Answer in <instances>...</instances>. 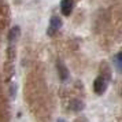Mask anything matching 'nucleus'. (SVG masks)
Instances as JSON below:
<instances>
[{"label": "nucleus", "instance_id": "nucleus-1", "mask_svg": "<svg viewBox=\"0 0 122 122\" xmlns=\"http://www.w3.org/2000/svg\"><path fill=\"white\" fill-rule=\"evenodd\" d=\"M108 86V77L106 76H99V77L95 80L93 82V91L96 95H103L106 92V89Z\"/></svg>", "mask_w": 122, "mask_h": 122}, {"label": "nucleus", "instance_id": "nucleus-2", "mask_svg": "<svg viewBox=\"0 0 122 122\" xmlns=\"http://www.w3.org/2000/svg\"><path fill=\"white\" fill-rule=\"evenodd\" d=\"M61 28H62V19L58 15H54L50 19V25H48V29H47V34L48 36H55L58 33V30H61Z\"/></svg>", "mask_w": 122, "mask_h": 122}, {"label": "nucleus", "instance_id": "nucleus-3", "mask_svg": "<svg viewBox=\"0 0 122 122\" xmlns=\"http://www.w3.org/2000/svg\"><path fill=\"white\" fill-rule=\"evenodd\" d=\"M73 8H74V0H62L61 1V11L63 15L69 17L73 12Z\"/></svg>", "mask_w": 122, "mask_h": 122}, {"label": "nucleus", "instance_id": "nucleus-4", "mask_svg": "<svg viewBox=\"0 0 122 122\" xmlns=\"http://www.w3.org/2000/svg\"><path fill=\"white\" fill-rule=\"evenodd\" d=\"M56 69H58V73H59V77H61L62 81H66L67 78H69V70H67V67L65 66V63L61 61L56 62Z\"/></svg>", "mask_w": 122, "mask_h": 122}, {"label": "nucleus", "instance_id": "nucleus-5", "mask_svg": "<svg viewBox=\"0 0 122 122\" xmlns=\"http://www.w3.org/2000/svg\"><path fill=\"white\" fill-rule=\"evenodd\" d=\"M112 62L115 65V69L118 73H121V69H122V55L121 54H117L114 58H112Z\"/></svg>", "mask_w": 122, "mask_h": 122}, {"label": "nucleus", "instance_id": "nucleus-6", "mask_svg": "<svg viewBox=\"0 0 122 122\" xmlns=\"http://www.w3.org/2000/svg\"><path fill=\"white\" fill-rule=\"evenodd\" d=\"M19 33H21V30H19V28H18V26L12 28V29H11V32H10V36H8V40H10V43H11L12 40H14V43H15V40L19 37Z\"/></svg>", "mask_w": 122, "mask_h": 122}, {"label": "nucleus", "instance_id": "nucleus-7", "mask_svg": "<svg viewBox=\"0 0 122 122\" xmlns=\"http://www.w3.org/2000/svg\"><path fill=\"white\" fill-rule=\"evenodd\" d=\"M70 107H71L73 111H76V112H77V111H81L84 108V103L81 102V100H73V103H71Z\"/></svg>", "mask_w": 122, "mask_h": 122}, {"label": "nucleus", "instance_id": "nucleus-8", "mask_svg": "<svg viewBox=\"0 0 122 122\" xmlns=\"http://www.w3.org/2000/svg\"><path fill=\"white\" fill-rule=\"evenodd\" d=\"M74 122H88V119H86L85 117H80V118H77Z\"/></svg>", "mask_w": 122, "mask_h": 122}, {"label": "nucleus", "instance_id": "nucleus-9", "mask_svg": "<svg viewBox=\"0 0 122 122\" xmlns=\"http://www.w3.org/2000/svg\"><path fill=\"white\" fill-rule=\"evenodd\" d=\"M56 122H66V121H63V119H58Z\"/></svg>", "mask_w": 122, "mask_h": 122}]
</instances>
